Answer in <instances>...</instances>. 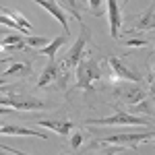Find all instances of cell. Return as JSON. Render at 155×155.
<instances>
[{"label": "cell", "mask_w": 155, "mask_h": 155, "mask_svg": "<svg viewBox=\"0 0 155 155\" xmlns=\"http://www.w3.org/2000/svg\"><path fill=\"white\" fill-rule=\"evenodd\" d=\"M87 41H89V33H87V31H81L79 39L71 46L68 54L58 62V81L60 83H66L71 71L79 64V60H81V56H83V50H85V46H87Z\"/></svg>", "instance_id": "cell-1"}, {"label": "cell", "mask_w": 155, "mask_h": 155, "mask_svg": "<svg viewBox=\"0 0 155 155\" xmlns=\"http://www.w3.org/2000/svg\"><path fill=\"white\" fill-rule=\"evenodd\" d=\"M74 71H77V87L79 89H91L93 83L101 79V68L91 56H85V58L81 56Z\"/></svg>", "instance_id": "cell-2"}, {"label": "cell", "mask_w": 155, "mask_h": 155, "mask_svg": "<svg viewBox=\"0 0 155 155\" xmlns=\"http://www.w3.org/2000/svg\"><path fill=\"white\" fill-rule=\"evenodd\" d=\"M87 124H97V126H149L151 120L141 118V116L130 114V112H116L107 118L87 120Z\"/></svg>", "instance_id": "cell-3"}, {"label": "cell", "mask_w": 155, "mask_h": 155, "mask_svg": "<svg viewBox=\"0 0 155 155\" xmlns=\"http://www.w3.org/2000/svg\"><path fill=\"white\" fill-rule=\"evenodd\" d=\"M153 132H120V134H110L101 139L99 143H114V145H124L128 149H137V145L143 141H153Z\"/></svg>", "instance_id": "cell-4"}, {"label": "cell", "mask_w": 155, "mask_h": 155, "mask_svg": "<svg viewBox=\"0 0 155 155\" xmlns=\"http://www.w3.org/2000/svg\"><path fill=\"white\" fill-rule=\"evenodd\" d=\"M107 64H110V71H112V81H130V83H141V74L130 68V66H126L118 56H110L107 58Z\"/></svg>", "instance_id": "cell-5"}, {"label": "cell", "mask_w": 155, "mask_h": 155, "mask_svg": "<svg viewBox=\"0 0 155 155\" xmlns=\"http://www.w3.org/2000/svg\"><path fill=\"white\" fill-rule=\"evenodd\" d=\"M0 106H11L15 110H39L44 107V101L19 95V93H11V95H0Z\"/></svg>", "instance_id": "cell-6"}, {"label": "cell", "mask_w": 155, "mask_h": 155, "mask_svg": "<svg viewBox=\"0 0 155 155\" xmlns=\"http://www.w3.org/2000/svg\"><path fill=\"white\" fill-rule=\"evenodd\" d=\"M114 93H116V97H118L122 104H126V106H132V104H137V101H141V99L147 97V91H145L143 87H139L137 83L118 87Z\"/></svg>", "instance_id": "cell-7"}, {"label": "cell", "mask_w": 155, "mask_h": 155, "mask_svg": "<svg viewBox=\"0 0 155 155\" xmlns=\"http://www.w3.org/2000/svg\"><path fill=\"white\" fill-rule=\"evenodd\" d=\"M155 4H149V8L147 11H143L141 15H134L130 19V31L128 33H132V31H153L155 27Z\"/></svg>", "instance_id": "cell-8"}, {"label": "cell", "mask_w": 155, "mask_h": 155, "mask_svg": "<svg viewBox=\"0 0 155 155\" xmlns=\"http://www.w3.org/2000/svg\"><path fill=\"white\" fill-rule=\"evenodd\" d=\"M107 19H110V35L112 37H120V27H122V12L120 6L116 4V0H107Z\"/></svg>", "instance_id": "cell-9"}, {"label": "cell", "mask_w": 155, "mask_h": 155, "mask_svg": "<svg viewBox=\"0 0 155 155\" xmlns=\"http://www.w3.org/2000/svg\"><path fill=\"white\" fill-rule=\"evenodd\" d=\"M0 134H11V137H39V139H48L46 132H37L33 128H25L19 124H2L0 126Z\"/></svg>", "instance_id": "cell-10"}, {"label": "cell", "mask_w": 155, "mask_h": 155, "mask_svg": "<svg viewBox=\"0 0 155 155\" xmlns=\"http://www.w3.org/2000/svg\"><path fill=\"white\" fill-rule=\"evenodd\" d=\"M35 124L44 126V128H50V130L58 132V134H71L72 128H74L71 120H35Z\"/></svg>", "instance_id": "cell-11"}, {"label": "cell", "mask_w": 155, "mask_h": 155, "mask_svg": "<svg viewBox=\"0 0 155 155\" xmlns=\"http://www.w3.org/2000/svg\"><path fill=\"white\" fill-rule=\"evenodd\" d=\"M0 50H29L27 44H25V37L21 33H11L4 39H0Z\"/></svg>", "instance_id": "cell-12"}, {"label": "cell", "mask_w": 155, "mask_h": 155, "mask_svg": "<svg viewBox=\"0 0 155 155\" xmlns=\"http://www.w3.org/2000/svg\"><path fill=\"white\" fill-rule=\"evenodd\" d=\"M56 4H58L60 8L64 12H68L72 15L77 21H81V17H83V12H81V6L85 8V2L83 0H56Z\"/></svg>", "instance_id": "cell-13"}, {"label": "cell", "mask_w": 155, "mask_h": 155, "mask_svg": "<svg viewBox=\"0 0 155 155\" xmlns=\"http://www.w3.org/2000/svg\"><path fill=\"white\" fill-rule=\"evenodd\" d=\"M58 81V64L54 62V60H50L48 66L44 68V72H41V77H39V87H48L50 83H56Z\"/></svg>", "instance_id": "cell-14"}, {"label": "cell", "mask_w": 155, "mask_h": 155, "mask_svg": "<svg viewBox=\"0 0 155 155\" xmlns=\"http://www.w3.org/2000/svg\"><path fill=\"white\" fill-rule=\"evenodd\" d=\"M66 37H68V33H62V35L54 37L50 46H44V48L37 50V52H39V54H46L50 60H54V58H56V52H58V48H62V46L66 44Z\"/></svg>", "instance_id": "cell-15"}, {"label": "cell", "mask_w": 155, "mask_h": 155, "mask_svg": "<svg viewBox=\"0 0 155 155\" xmlns=\"http://www.w3.org/2000/svg\"><path fill=\"white\" fill-rule=\"evenodd\" d=\"M2 12H4V15H8L12 21L19 25V29H21L23 33H31V31H33V25L29 23V21H27V19H25L19 11H12V8H2Z\"/></svg>", "instance_id": "cell-16"}, {"label": "cell", "mask_w": 155, "mask_h": 155, "mask_svg": "<svg viewBox=\"0 0 155 155\" xmlns=\"http://www.w3.org/2000/svg\"><path fill=\"white\" fill-rule=\"evenodd\" d=\"M130 114H149V116H153V99H151V97H145L141 101L132 104Z\"/></svg>", "instance_id": "cell-17"}, {"label": "cell", "mask_w": 155, "mask_h": 155, "mask_svg": "<svg viewBox=\"0 0 155 155\" xmlns=\"http://www.w3.org/2000/svg\"><path fill=\"white\" fill-rule=\"evenodd\" d=\"M31 72V66L29 64H23V62H15L12 66H8L6 71L2 72V77H25V74H29Z\"/></svg>", "instance_id": "cell-18"}, {"label": "cell", "mask_w": 155, "mask_h": 155, "mask_svg": "<svg viewBox=\"0 0 155 155\" xmlns=\"http://www.w3.org/2000/svg\"><path fill=\"white\" fill-rule=\"evenodd\" d=\"M25 44H27V48L39 50V48H44V46H48V37H39V35H27V37H25Z\"/></svg>", "instance_id": "cell-19"}, {"label": "cell", "mask_w": 155, "mask_h": 155, "mask_svg": "<svg viewBox=\"0 0 155 155\" xmlns=\"http://www.w3.org/2000/svg\"><path fill=\"white\" fill-rule=\"evenodd\" d=\"M0 25H4V27H8V29H17V31H21L19 29V25L12 21L8 15H4V12H0Z\"/></svg>", "instance_id": "cell-20"}, {"label": "cell", "mask_w": 155, "mask_h": 155, "mask_svg": "<svg viewBox=\"0 0 155 155\" xmlns=\"http://www.w3.org/2000/svg\"><path fill=\"white\" fill-rule=\"evenodd\" d=\"M128 48H143V46H149V41L147 39H137V37H130V39H126L124 41Z\"/></svg>", "instance_id": "cell-21"}, {"label": "cell", "mask_w": 155, "mask_h": 155, "mask_svg": "<svg viewBox=\"0 0 155 155\" xmlns=\"http://www.w3.org/2000/svg\"><path fill=\"white\" fill-rule=\"evenodd\" d=\"M81 143H83V134H81V132H72L71 147H72V149H79V147H81Z\"/></svg>", "instance_id": "cell-22"}, {"label": "cell", "mask_w": 155, "mask_h": 155, "mask_svg": "<svg viewBox=\"0 0 155 155\" xmlns=\"http://www.w3.org/2000/svg\"><path fill=\"white\" fill-rule=\"evenodd\" d=\"M101 2H104V0H89V8L97 15V12H99V6H101Z\"/></svg>", "instance_id": "cell-23"}, {"label": "cell", "mask_w": 155, "mask_h": 155, "mask_svg": "<svg viewBox=\"0 0 155 155\" xmlns=\"http://www.w3.org/2000/svg\"><path fill=\"white\" fill-rule=\"evenodd\" d=\"M11 114H15V107H6V106H0V116H11Z\"/></svg>", "instance_id": "cell-24"}, {"label": "cell", "mask_w": 155, "mask_h": 155, "mask_svg": "<svg viewBox=\"0 0 155 155\" xmlns=\"http://www.w3.org/2000/svg\"><path fill=\"white\" fill-rule=\"evenodd\" d=\"M0 33H4V29H0Z\"/></svg>", "instance_id": "cell-25"}, {"label": "cell", "mask_w": 155, "mask_h": 155, "mask_svg": "<svg viewBox=\"0 0 155 155\" xmlns=\"http://www.w3.org/2000/svg\"><path fill=\"white\" fill-rule=\"evenodd\" d=\"M124 2H130V0H124Z\"/></svg>", "instance_id": "cell-26"}]
</instances>
